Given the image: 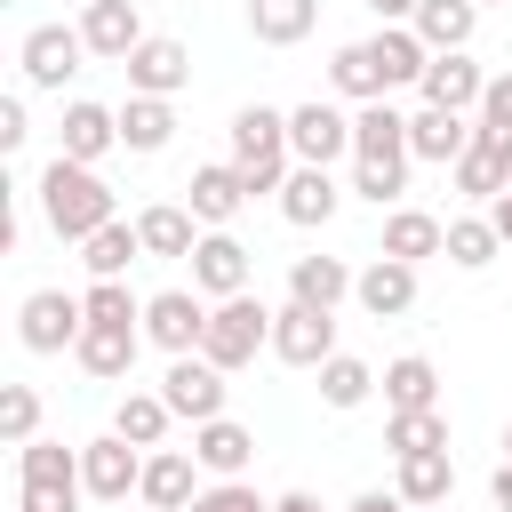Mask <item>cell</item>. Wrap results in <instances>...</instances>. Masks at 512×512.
I'll use <instances>...</instances> for the list:
<instances>
[{"instance_id": "1", "label": "cell", "mask_w": 512, "mask_h": 512, "mask_svg": "<svg viewBox=\"0 0 512 512\" xmlns=\"http://www.w3.org/2000/svg\"><path fill=\"white\" fill-rule=\"evenodd\" d=\"M40 216H48L56 240L80 248L88 232H104V224L120 216V200H112V184H104L88 160H64V152H56V160L40 168Z\"/></svg>"}, {"instance_id": "2", "label": "cell", "mask_w": 512, "mask_h": 512, "mask_svg": "<svg viewBox=\"0 0 512 512\" xmlns=\"http://www.w3.org/2000/svg\"><path fill=\"white\" fill-rule=\"evenodd\" d=\"M232 168L248 176V200H256V192H280L288 168H296V152H288V112L240 104V112H232Z\"/></svg>"}, {"instance_id": "3", "label": "cell", "mask_w": 512, "mask_h": 512, "mask_svg": "<svg viewBox=\"0 0 512 512\" xmlns=\"http://www.w3.org/2000/svg\"><path fill=\"white\" fill-rule=\"evenodd\" d=\"M200 352H208L224 376L248 368L256 352H272V312H264L248 288H240V296H216V304H208V336H200Z\"/></svg>"}, {"instance_id": "4", "label": "cell", "mask_w": 512, "mask_h": 512, "mask_svg": "<svg viewBox=\"0 0 512 512\" xmlns=\"http://www.w3.org/2000/svg\"><path fill=\"white\" fill-rule=\"evenodd\" d=\"M80 328H88V304L64 296V288H32V296L16 304V336H24V352H72Z\"/></svg>"}, {"instance_id": "5", "label": "cell", "mask_w": 512, "mask_h": 512, "mask_svg": "<svg viewBox=\"0 0 512 512\" xmlns=\"http://www.w3.org/2000/svg\"><path fill=\"white\" fill-rule=\"evenodd\" d=\"M200 336H208V296H200V288H160V296H144V344H160V352L176 360V352H200Z\"/></svg>"}, {"instance_id": "6", "label": "cell", "mask_w": 512, "mask_h": 512, "mask_svg": "<svg viewBox=\"0 0 512 512\" xmlns=\"http://www.w3.org/2000/svg\"><path fill=\"white\" fill-rule=\"evenodd\" d=\"M336 352V312H320V304H280L272 312V360H288V368H320Z\"/></svg>"}, {"instance_id": "7", "label": "cell", "mask_w": 512, "mask_h": 512, "mask_svg": "<svg viewBox=\"0 0 512 512\" xmlns=\"http://www.w3.org/2000/svg\"><path fill=\"white\" fill-rule=\"evenodd\" d=\"M160 392H168V408L184 416V424H208V416H224V368L208 360V352H176L168 360V376H160Z\"/></svg>"}, {"instance_id": "8", "label": "cell", "mask_w": 512, "mask_h": 512, "mask_svg": "<svg viewBox=\"0 0 512 512\" xmlns=\"http://www.w3.org/2000/svg\"><path fill=\"white\" fill-rule=\"evenodd\" d=\"M80 480H88V496H96V504H128V496L144 488V448H136V440H120V432H104V440H88V448H80Z\"/></svg>"}, {"instance_id": "9", "label": "cell", "mask_w": 512, "mask_h": 512, "mask_svg": "<svg viewBox=\"0 0 512 512\" xmlns=\"http://www.w3.org/2000/svg\"><path fill=\"white\" fill-rule=\"evenodd\" d=\"M80 56H88L80 24H32V32H24V48H16L24 88H64V80L80 72Z\"/></svg>"}, {"instance_id": "10", "label": "cell", "mask_w": 512, "mask_h": 512, "mask_svg": "<svg viewBox=\"0 0 512 512\" xmlns=\"http://www.w3.org/2000/svg\"><path fill=\"white\" fill-rule=\"evenodd\" d=\"M288 152L296 160H312V168H336L344 152H352V112H336V104H296L288 112Z\"/></svg>"}, {"instance_id": "11", "label": "cell", "mask_w": 512, "mask_h": 512, "mask_svg": "<svg viewBox=\"0 0 512 512\" xmlns=\"http://www.w3.org/2000/svg\"><path fill=\"white\" fill-rule=\"evenodd\" d=\"M128 96H176L184 80H192V56H184V40H160V32H144L136 48H128Z\"/></svg>"}, {"instance_id": "12", "label": "cell", "mask_w": 512, "mask_h": 512, "mask_svg": "<svg viewBox=\"0 0 512 512\" xmlns=\"http://www.w3.org/2000/svg\"><path fill=\"white\" fill-rule=\"evenodd\" d=\"M416 96H424V104H440V112H480V96H488V72H480L464 48H440V56L424 64Z\"/></svg>"}, {"instance_id": "13", "label": "cell", "mask_w": 512, "mask_h": 512, "mask_svg": "<svg viewBox=\"0 0 512 512\" xmlns=\"http://www.w3.org/2000/svg\"><path fill=\"white\" fill-rule=\"evenodd\" d=\"M272 200H280V216H288L296 232H320V224H328V216L344 208V184H336L328 168H312V160H296V168H288V184H280Z\"/></svg>"}, {"instance_id": "14", "label": "cell", "mask_w": 512, "mask_h": 512, "mask_svg": "<svg viewBox=\"0 0 512 512\" xmlns=\"http://www.w3.org/2000/svg\"><path fill=\"white\" fill-rule=\"evenodd\" d=\"M184 264H192V288H200L208 304H216V296H240V288H248V272H256V264H248V248H240L224 224H216V232H200V248H192Z\"/></svg>"}, {"instance_id": "15", "label": "cell", "mask_w": 512, "mask_h": 512, "mask_svg": "<svg viewBox=\"0 0 512 512\" xmlns=\"http://www.w3.org/2000/svg\"><path fill=\"white\" fill-rule=\"evenodd\" d=\"M352 296H360V312H368V320H400V312L416 304V264H408V256H384V248H376V256L360 264Z\"/></svg>"}, {"instance_id": "16", "label": "cell", "mask_w": 512, "mask_h": 512, "mask_svg": "<svg viewBox=\"0 0 512 512\" xmlns=\"http://www.w3.org/2000/svg\"><path fill=\"white\" fill-rule=\"evenodd\" d=\"M472 112H440V104H424V112H408V152L416 160H432V168H456L464 152H472Z\"/></svg>"}, {"instance_id": "17", "label": "cell", "mask_w": 512, "mask_h": 512, "mask_svg": "<svg viewBox=\"0 0 512 512\" xmlns=\"http://www.w3.org/2000/svg\"><path fill=\"white\" fill-rule=\"evenodd\" d=\"M448 176H456V192H464V200H480V208H488L496 192H512V136L472 128V152H464Z\"/></svg>"}, {"instance_id": "18", "label": "cell", "mask_w": 512, "mask_h": 512, "mask_svg": "<svg viewBox=\"0 0 512 512\" xmlns=\"http://www.w3.org/2000/svg\"><path fill=\"white\" fill-rule=\"evenodd\" d=\"M192 456H200L208 480H240L256 464V432L232 424V416H208V424H192Z\"/></svg>"}, {"instance_id": "19", "label": "cell", "mask_w": 512, "mask_h": 512, "mask_svg": "<svg viewBox=\"0 0 512 512\" xmlns=\"http://www.w3.org/2000/svg\"><path fill=\"white\" fill-rule=\"evenodd\" d=\"M80 40H88V56H104V64H128V48L144 40V16H136V0H88V8H80Z\"/></svg>"}, {"instance_id": "20", "label": "cell", "mask_w": 512, "mask_h": 512, "mask_svg": "<svg viewBox=\"0 0 512 512\" xmlns=\"http://www.w3.org/2000/svg\"><path fill=\"white\" fill-rule=\"evenodd\" d=\"M152 512H184L192 496H200V456H184V448H144V488H136Z\"/></svg>"}, {"instance_id": "21", "label": "cell", "mask_w": 512, "mask_h": 512, "mask_svg": "<svg viewBox=\"0 0 512 512\" xmlns=\"http://www.w3.org/2000/svg\"><path fill=\"white\" fill-rule=\"evenodd\" d=\"M56 136H64V144H56L64 160H88V168H96V160H104V152L120 144V112H112V104H88V96H72V104H64V128H56Z\"/></svg>"}, {"instance_id": "22", "label": "cell", "mask_w": 512, "mask_h": 512, "mask_svg": "<svg viewBox=\"0 0 512 512\" xmlns=\"http://www.w3.org/2000/svg\"><path fill=\"white\" fill-rule=\"evenodd\" d=\"M240 200H248V176L232 168V160H208V168H192V184H184V208L216 232V224H232L240 216Z\"/></svg>"}, {"instance_id": "23", "label": "cell", "mask_w": 512, "mask_h": 512, "mask_svg": "<svg viewBox=\"0 0 512 512\" xmlns=\"http://www.w3.org/2000/svg\"><path fill=\"white\" fill-rule=\"evenodd\" d=\"M352 160H416L408 152V112H392V96L352 112Z\"/></svg>"}, {"instance_id": "24", "label": "cell", "mask_w": 512, "mask_h": 512, "mask_svg": "<svg viewBox=\"0 0 512 512\" xmlns=\"http://www.w3.org/2000/svg\"><path fill=\"white\" fill-rule=\"evenodd\" d=\"M368 56H376L384 88H416L424 64H432V48L416 40V24H376V32H368Z\"/></svg>"}, {"instance_id": "25", "label": "cell", "mask_w": 512, "mask_h": 512, "mask_svg": "<svg viewBox=\"0 0 512 512\" xmlns=\"http://www.w3.org/2000/svg\"><path fill=\"white\" fill-rule=\"evenodd\" d=\"M384 256H408V264L448 256V224L432 208H384Z\"/></svg>"}, {"instance_id": "26", "label": "cell", "mask_w": 512, "mask_h": 512, "mask_svg": "<svg viewBox=\"0 0 512 512\" xmlns=\"http://www.w3.org/2000/svg\"><path fill=\"white\" fill-rule=\"evenodd\" d=\"M352 280H360V272H352L344 256H296V264H288V296H296V304H320V312H336V304L352 296Z\"/></svg>"}, {"instance_id": "27", "label": "cell", "mask_w": 512, "mask_h": 512, "mask_svg": "<svg viewBox=\"0 0 512 512\" xmlns=\"http://www.w3.org/2000/svg\"><path fill=\"white\" fill-rule=\"evenodd\" d=\"M136 352H144V328H96V320H88V328H80V344H72V360H80L88 376H104V384H112V376H128V368H136Z\"/></svg>"}, {"instance_id": "28", "label": "cell", "mask_w": 512, "mask_h": 512, "mask_svg": "<svg viewBox=\"0 0 512 512\" xmlns=\"http://www.w3.org/2000/svg\"><path fill=\"white\" fill-rule=\"evenodd\" d=\"M136 232H144V256H168V264H176V256H192V248H200V232H208V224H200L192 208L160 200V208H144V216H136Z\"/></svg>"}, {"instance_id": "29", "label": "cell", "mask_w": 512, "mask_h": 512, "mask_svg": "<svg viewBox=\"0 0 512 512\" xmlns=\"http://www.w3.org/2000/svg\"><path fill=\"white\" fill-rule=\"evenodd\" d=\"M176 136V96H128L120 104V144L128 152H168Z\"/></svg>"}, {"instance_id": "30", "label": "cell", "mask_w": 512, "mask_h": 512, "mask_svg": "<svg viewBox=\"0 0 512 512\" xmlns=\"http://www.w3.org/2000/svg\"><path fill=\"white\" fill-rule=\"evenodd\" d=\"M136 256H144V232H136V224H120V216H112L104 232H88V240H80L88 280H128V264H136Z\"/></svg>"}, {"instance_id": "31", "label": "cell", "mask_w": 512, "mask_h": 512, "mask_svg": "<svg viewBox=\"0 0 512 512\" xmlns=\"http://www.w3.org/2000/svg\"><path fill=\"white\" fill-rule=\"evenodd\" d=\"M392 488H400L408 504H448V496H456V456H448V448H424V456H400V472H392Z\"/></svg>"}, {"instance_id": "32", "label": "cell", "mask_w": 512, "mask_h": 512, "mask_svg": "<svg viewBox=\"0 0 512 512\" xmlns=\"http://www.w3.org/2000/svg\"><path fill=\"white\" fill-rule=\"evenodd\" d=\"M472 32H480V0H424L416 8V40L440 56V48H472Z\"/></svg>"}, {"instance_id": "33", "label": "cell", "mask_w": 512, "mask_h": 512, "mask_svg": "<svg viewBox=\"0 0 512 512\" xmlns=\"http://www.w3.org/2000/svg\"><path fill=\"white\" fill-rule=\"evenodd\" d=\"M312 24H320V0H248V32L264 48H296Z\"/></svg>"}, {"instance_id": "34", "label": "cell", "mask_w": 512, "mask_h": 512, "mask_svg": "<svg viewBox=\"0 0 512 512\" xmlns=\"http://www.w3.org/2000/svg\"><path fill=\"white\" fill-rule=\"evenodd\" d=\"M312 376H320V400H328L336 416H344V408H368V392L384 384V376H376L368 360H352V352H328V360H320Z\"/></svg>"}, {"instance_id": "35", "label": "cell", "mask_w": 512, "mask_h": 512, "mask_svg": "<svg viewBox=\"0 0 512 512\" xmlns=\"http://www.w3.org/2000/svg\"><path fill=\"white\" fill-rule=\"evenodd\" d=\"M168 424H176L168 392H120V408H112V432H120V440H136V448H160V440H168Z\"/></svg>"}, {"instance_id": "36", "label": "cell", "mask_w": 512, "mask_h": 512, "mask_svg": "<svg viewBox=\"0 0 512 512\" xmlns=\"http://www.w3.org/2000/svg\"><path fill=\"white\" fill-rule=\"evenodd\" d=\"M16 480H32V488H88L80 480V448H64V440H24L16 448Z\"/></svg>"}, {"instance_id": "37", "label": "cell", "mask_w": 512, "mask_h": 512, "mask_svg": "<svg viewBox=\"0 0 512 512\" xmlns=\"http://www.w3.org/2000/svg\"><path fill=\"white\" fill-rule=\"evenodd\" d=\"M384 408H440V368L424 352H400L384 368Z\"/></svg>"}, {"instance_id": "38", "label": "cell", "mask_w": 512, "mask_h": 512, "mask_svg": "<svg viewBox=\"0 0 512 512\" xmlns=\"http://www.w3.org/2000/svg\"><path fill=\"white\" fill-rule=\"evenodd\" d=\"M328 88H336V96H352V104L392 96V88H384V72H376V56H368V40H352V48H336V56H328Z\"/></svg>"}, {"instance_id": "39", "label": "cell", "mask_w": 512, "mask_h": 512, "mask_svg": "<svg viewBox=\"0 0 512 512\" xmlns=\"http://www.w3.org/2000/svg\"><path fill=\"white\" fill-rule=\"evenodd\" d=\"M384 448H392V456L448 448V416H440V408H392V416H384Z\"/></svg>"}, {"instance_id": "40", "label": "cell", "mask_w": 512, "mask_h": 512, "mask_svg": "<svg viewBox=\"0 0 512 512\" xmlns=\"http://www.w3.org/2000/svg\"><path fill=\"white\" fill-rule=\"evenodd\" d=\"M496 224L488 216H448V264L456 272H480V264H496Z\"/></svg>"}, {"instance_id": "41", "label": "cell", "mask_w": 512, "mask_h": 512, "mask_svg": "<svg viewBox=\"0 0 512 512\" xmlns=\"http://www.w3.org/2000/svg\"><path fill=\"white\" fill-rule=\"evenodd\" d=\"M88 320L96 328H144V296H128V280H88Z\"/></svg>"}, {"instance_id": "42", "label": "cell", "mask_w": 512, "mask_h": 512, "mask_svg": "<svg viewBox=\"0 0 512 512\" xmlns=\"http://www.w3.org/2000/svg\"><path fill=\"white\" fill-rule=\"evenodd\" d=\"M352 192H360L368 208H400V192H408V160H352Z\"/></svg>"}, {"instance_id": "43", "label": "cell", "mask_w": 512, "mask_h": 512, "mask_svg": "<svg viewBox=\"0 0 512 512\" xmlns=\"http://www.w3.org/2000/svg\"><path fill=\"white\" fill-rule=\"evenodd\" d=\"M0 440H8V448L40 440V392H32V384H8V392H0Z\"/></svg>"}, {"instance_id": "44", "label": "cell", "mask_w": 512, "mask_h": 512, "mask_svg": "<svg viewBox=\"0 0 512 512\" xmlns=\"http://www.w3.org/2000/svg\"><path fill=\"white\" fill-rule=\"evenodd\" d=\"M184 512H272V504H264L248 480H208V488H200Z\"/></svg>"}, {"instance_id": "45", "label": "cell", "mask_w": 512, "mask_h": 512, "mask_svg": "<svg viewBox=\"0 0 512 512\" xmlns=\"http://www.w3.org/2000/svg\"><path fill=\"white\" fill-rule=\"evenodd\" d=\"M488 136H512V72H488V96H480V112H472Z\"/></svg>"}, {"instance_id": "46", "label": "cell", "mask_w": 512, "mask_h": 512, "mask_svg": "<svg viewBox=\"0 0 512 512\" xmlns=\"http://www.w3.org/2000/svg\"><path fill=\"white\" fill-rule=\"evenodd\" d=\"M80 496L88 488H32V480H16V512H80Z\"/></svg>"}, {"instance_id": "47", "label": "cell", "mask_w": 512, "mask_h": 512, "mask_svg": "<svg viewBox=\"0 0 512 512\" xmlns=\"http://www.w3.org/2000/svg\"><path fill=\"white\" fill-rule=\"evenodd\" d=\"M32 136V120H24V96H0V152H16Z\"/></svg>"}, {"instance_id": "48", "label": "cell", "mask_w": 512, "mask_h": 512, "mask_svg": "<svg viewBox=\"0 0 512 512\" xmlns=\"http://www.w3.org/2000/svg\"><path fill=\"white\" fill-rule=\"evenodd\" d=\"M344 512H416V504H408L400 488H360V496H352Z\"/></svg>"}, {"instance_id": "49", "label": "cell", "mask_w": 512, "mask_h": 512, "mask_svg": "<svg viewBox=\"0 0 512 512\" xmlns=\"http://www.w3.org/2000/svg\"><path fill=\"white\" fill-rule=\"evenodd\" d=\"M368 8H376V24H416L424 0H368Z\"/></svg>"}, {"instance_id": "50", "label": "cell", "mask_w": 512, "mask_h": 512, "mask_svg": "<svg viewBox=\"0 0 512 512\" xmlns=\"http://www.w3.org/2000/svg\"><path fill=\"white\" fill-rule=\"evenodd\" d=\"M488 224H496V240L512 248V192H496V200H488Z\"/></svg>"}, {"instance_id": "51", "label": "cell", "mask_w": 512, "mask_h": 512, "mask_svg": "<svg viewBox=\"0 0 512 512\" xmlns=\"http://www.w3.org/2000/svg\"><path fill=\"white\" fill-rule=\"evenodd\" d=\"M488 496H496V512H512V456L488 472Z\"/></svg>"}, {"instance_id": "52", "label": "cell", "mask_w": 512, "mask_h": 512, "mask_svg": "<svg viewBox=\"0 0 512 512\" xmlns=\"http://www.w3.org/2000/svg\"><path fill=\"white\" fill-rule=\"evenodd\" d=\"M272 512H320V496H304V488H288V496H272Z\"/></svg>"}, {"instance_id": "53", "label": "cell", "mask_w": 512, "mask_h": 512, "mask_svg": "<svg viewBox=\"0 0 512 512\" xmlns=\"http://www.w3.org/2000/svg\"><path fill=\"white\" fill-rule=\"evenodd\" d=\"M416 512H448V504H416Z\"/></svg>"}, {"instance_id": "54", "label": "cell", "mask_w": 512, "mask_h": 512, "mask_svg": "<svg viewBox=\"0 0 512 512\" xmlns=\"http://www.w3.org/2000/svg\"><path fill=\"white\" fill-rule=\"evenodd\" d=\"M504 456H512V424H504Z\"/></svg>"}, {"instance_id": "55", "label": "cell", "mask_w": 512, "mask_h": 512, "mask_svg": "<svg viewBox=\"0 0 512 512\" xmlns=\"http://www.w3.org/2000/svg\"><path fill=\"white\" fill-rule=\"evenodd\" d=\"M72 8H88V0H72Z\"/></svg>"}, {"instance_id": "56", "label": "cell", "mask_w": 512, "mask_h": 512, "mask_svg": "<svg viewBox=\"0 0 512 512\" xmlns=\"http://www.w3.org/2000/svg\"><path fill=\"white\" fill-rule=\"evenodd\" d=\"M144 512H152V504H144Z\"/></svg>"}, {"instance_id": "57", "label": "cell", "mask_w": 512, "mask_h": 512, "mask_svg": "<svg viewBox=\"0 0 512 512\" xmlns=\"http://www.w3.org/2000/svg\"><path fill=\"white\" fill-rule=\"evenodd\" d=\"M480 8H488V0H480Z\"/></svg>"}]
</instances>
